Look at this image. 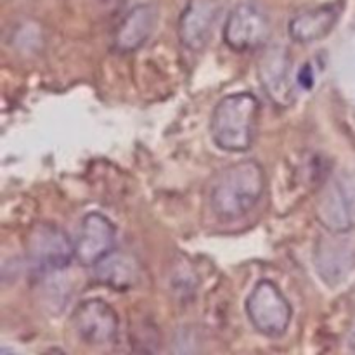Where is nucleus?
I'll list each match as a JSON object with an SVG mask.
<instances>
[{
	"label": "nucleus",
	"instance_id": "f257e3e1",
	"mask_svg": "<svg viewBox=\"0 0 355 355\" xmlns=\"http://www.w3.org/2000/svg\"><path fill=\"white\" fill-rule=\"evenodd\" d=\"M266 170L255 159H241L225 166L210 187V208L222 220L248 215L266 193Z\"/></svg>",
	"mask_w": 355,
	"mask_h": 355
},
{
	"label": "nucleus",
	"instance_id": "f03ea898",
	"mask_svg": "<svg viewBox=\"0 0 355 355\" xmlns=\"http://www.w3.org/2000/svg\"><path fill=\"white\" fill-rule=\"evenodd\" d=\"M260 103L252 92L222 97L210 118V135L215 146L227 153L248 151L259 128Z\"/></svg>",
	"mask_w": 355,
	"mask_h": 355
},
{
	"label": "nucleus",
	"instance_id": "7ed1b4c3",
	"mask_svg": "<svg viewBox=\"0 0 355 355\" xmlns=\"http://www.w3.org/2000/svg\"><path fill=\"white\" fill-rule=\"evenodd\" d=\"M246 314L260 335L279 338L290 328L293 309L276 283L262 279L246 298Z\"/></svg>",
	"mask_w": 355,
	"mask_h": 355
},
{
	"label": "nucleus",
	"instance_id": "20e7f679",
	"mask_svg": "<svg viewBox=\"0 0 355 355\" xmlns=\"http://www.w3.org/2000/svg\"><path fill=\"white\" fill-rule=\"evenodd\" d=\"M26 255L37 272H59L76 259L75 243L59 225L42 222L28 236Z\"/></svg>",
	"mask_w": 355,
	"mask_h": 355
},
{
	"label": "nucleus",
	"instance_id": "39448f33",
	"mask_svg": "<svg viewBox=\"0 0 355 355\" xmlns=\"http://www.w3.org/2000/svg\"><path fill=\"white\" fill-rule=\"evenodd\" d=\"M315 214L322 227L333 234L355 231V173H342L326 184Z\"/></svg>",
	"mask_w": 355,
	"mask_h": 355
},
{
	"label": "nucleus",
	"instance_id": "423d86ee",
	"mask_svg": "<svg viewBox=\"0 0 355 355\" xmlns=\"http://www.w3.org/2000/svg\"><path fill=\"white\" fill-rule=\"evenodd\" d=\"M224 42L236 52L257 51L270 37V19L255 2H243L229 12L224 24Z\"/></svg>",
	"mask_w": 355,
	"mask_h": 355
},
{
	"label": "nucleus",
	"instance_id": "0eeeda50",
	"mask_svg": "<svg viewBox=\"0 0 355 355\" xmlns=\"http://www.w3.org/2000/svg\"><path fill=\"white\" fill-rule=\"evenodd\" d=\"M76 336L90 347H104L118 338V315L107 302L89 298L76 305L71 315Z\"/></svg>",
	"mask_w": 355,
	"mask_h": 355
},
{
	"label": "nucleus",
	"instance_id": "6e6552de",
	"mask_svg": "<svg viewBox=\"0 0 355 355\" xmlns=\"http://www.w3.org/2000/svg\"><path fill=\"white\" fill-rule=\"evenodd\" d=\"M116 229L114 224L99 211L83 217L75 241V257L82 266L94 267L114 250Z\"/></svg>",
	"mask_w": 355,
	"mask_h": 355
},
{
	"label": "nucleus",
	"instance_id": "1a4fd4ad",
	"mask_svg": "<svg viewBox=\"0 0 355 355\" xmlns=\"http://www.w3.org/2000/svg\"><path fill=\"white\" fill-rule=\"evenodd\" d=\"M220 14L218 0H189L179 17V40L189 51H201L210 42Z\"/></svg>",
	"mask_w": 355,
	"mask_h": 355
},
{
	"label": "nucleus",
	"instance_id": "9d476101",
	"mask_svg": "<svg viewBox=\"0 0 355 355\" xmlns=\"http://www.w3.org/2000/svg\"><path fill=\"white\" fill-rule=\"evenodd\" d=\"M291 55L281 45H274L263 52L259 64L260 82L267 96L279 106H290L293 103L295 87L291 82Z\"/></svg>",
	"mask_w": 355,
	"mask_h": 355
},
{
	"label": "nucleus",
	"instance_id": "9b49d317",
	"mask_svg": "<svg viewBox=\"0 0 355 355\" xmlns=\"http://www.w3.org/2000/svg\"><path fill=\"white\" fill-rule=\"evenodd\" d=\"M340 7L336 3L312 7L295 14L288 23V33L297 44H312L328 37L336 26Z\"/></svg>",
	"mask_w": 355,
	"mask_h": 355
},
{
	"label": "nucleus",
	"instance_id": "f8f14e48",
	"mask_svg": "<svg viewBox=\"0 0 355 355\" xmlns=\"http://www.w3.org/2000/svg\"><path fill=\"white\" fill-rule=\"evenodd\" d=\"M158 21V12L151 3L132 7L114 33V49L120 52H134L141 49L153 35Z\"/></svg>",
	"mask_w": 355,
	"mask_h": 355
},
{
	"label": "nucleus",
	"instance_id": "ddd939ff",
	"mask_svg": "<svg viewBox=\"0 0 355 355\" xmlns=\"http://www.w3.org/2000/svg\"><path fill=\"white\" fill-rule=\"evenodd\" d=\"M94 276L104 286L125 291L137 283L139 266L130 255L121 252H111L99 263L94 266Z\"/></svg>",
	"mask_w": 355,
	"mask_h": 355
},
{
	"label": "nucleus",
	"instance_id": "4468645a",
	"mask_svg": "<svg viewBox=\"0 0 355 355\" xmlns=\"http://www.w3.org/2000/svg\"><path fill=\"white\" fill-rule=\"evenodd\" d=\"M331 243V241H329ZM329 243L322 241L321 248H318V255H315V266H318V272H321V276L324 277L328 283H335L336 277L343 276L349 270L343 266H340V262L345 263L349 269H352L355 259L350 260V257H355L354 253H350L345 246H338L335 241V245H329Z\"/></svg>",
	"mask_w": 355,
	"mask_h": 355
},
{
	"label": "nucleus",
	"instance_id": "2eb2a0df",
	"mask_svg": "<svg viewBox=\"0 0 355 355\" xmlns=\"http://www.w3.org/2000/svg\"><path fill=\"white\" fill-rule=\"evenodd\" d=\"M298 82H300V85L305 87V89H311L312 82H314V76H312L311 66H305V68L302 69L300 76H298Z\"/></svg>",
	"mask_w": 355,
	"mask_h": 355
}]
</instances>
